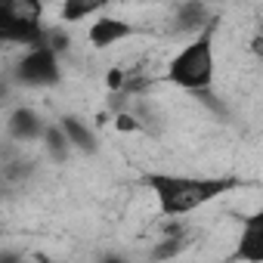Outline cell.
I'll use <instances>...</instances> for the list:
<instances>
[{
    "instance_id": "obj_1",
    "label": "cell",
    "mask_w": 263,
    "mask_h": 263,
    "mask_svg": "<svg viewBox=\"0 0 263 263\" xmlns=\"http://www.w3.org/2000/svg\"><path fill=\"white\" fill-rule=\"evenodd\" d=\"M143 183L155 195L158 211L171 220H183L241 186L238 177H189V174H149Z\"/></svg>"
},
{
    "instance_id": "obj_2",
    "label": "cell",
    "mask_w": 263,
    "mask_h": 263,
    "mask_svg": "<svg viewBox=\"0 0 263 263\" xmlns=\"http://www.w3.org/2000/svg\"><path fill=\"white\" fill-rule=\"evenodd\" d=\"M217 22L192 34L167 62L164 68V84L186 90V93H208L217 74Z\"/></svg>"
},
{
    "instance_id": "obj_3",
    "label": "cell",
    "mask_w": 263,
    "mask_h": 263,
    "mask_svg": "<svg viewBox=\"0 0 263 263\" xmlns=\"http://www.w3.org/2000/svg\"><path fill=\"white\" fill-rule=\"evenodd\" d=\"M0 34L10 47H31L44 34V0H0Z\"/></svg>"
},
{
    "instance_id": "obj_4",
    "label": "cell",
    "mask_w": 263,
    "mask_h": 263,
    "mask_svg": "<svg viewBox=\"0 0 263 263\" xmlns=\"http://www.w3.org/2000/svg\"><path fill=\"white\" fill-rule=\"evenodd\" d=\"M10 78H13L16 87H28V90H47V87H56V84L62 81L59 53L37 41V44L25 47V53L13 62Z\"/></svg>"
},
{
    "instance_id": "obj_5",
    "label": "cell",
    "mask_w": 263,
    "mask_h": 263,
    "mask_svg": "<svg viewBox=\"0 0 263 263\" xmlns=\"http://www.w3.org/2000/svg\"><path fill=\"white\" fill-rule=\"evenodd\" d=\"M140 28L134 25V22H127V19H121V16H96L93 22H90V28H87V44L93 47V50H99V53H105V50H115V47H121L124 41H130Z\"/></svg>"
},
{
    "instance_id": "obj_6",
    "label": "cell",
    "mask_w": 263,
    "mask_h": 263,
    "mask_svg": "<svg viewBox=\"0 0 263 263\" xmlns=\"http://www.w3.org/2000/svg\"><path fill=\"white\" fill-rule=\"evenodd\" d=\"M214 22H217V16L211 13V7L204 4V0H183V4L174 10V16H171V31L183 34V37H192L201 28L214 25Z\"/></svg>"
},
{
    "instance_id": "obj_7",
    "label": "cell",
    "mask_w": 263,
    "mask_h": 263,
    "mask_svg": "<svg viewBox=\"0 0 263 263\" xmlns=\"http://www.w3.org/2000/svg\"><path fill=\"white\" fill-rule=\"evenodd\" d=\"M232 257L245 263H263V211H251L241 217V232Z\"/></svg>"
},
{
    "instance_id": "obj_8",
    "label": "cell",
    "mask_w": 263,
    "mask_h": 263,
    "mask_svg": "<svg viewBox=\"0 0 263 263\" xmlns=\"http://www.w3.org/2000/svg\"><path fill=\"white\" fill-rule=\"evenodd\" d=\"M59 127H62V134L71 146V152H81V155H96L99 152V137H96V130L81 121L78 115H62L59 118Z\"/></svg>"
},
{
    "instance_id": "obj_9",
    "label": "cell",
    "mask_w": 263,
    "mask_h": 263,
    "mask_svg": "<svg viewBox=\"0 0 263 263\" xmlns=\"http://www.w3.org/2000/svg\"><path fill=\"white\" fill-rule=\"evenodd\" d=\"M44 127H47V121H44L41 111H34V108H13L10 118H7L10 137L19 140V143H34V140H41Z\"/></svg>"
},
{
    "instance_id": "obj_10",
    "label": "cell",
    "mask_w": 263,
    "mask_h": 263,
    "mask_svg": "<svg viewBox=\"0 0 263 263\" xmlns=\"http://www.w3.org/2000/svg\"><path fill=\"white\" fill-rule=\"evenodd\" d=\"M189 241H192V229H186V226L174 223V226H171V229H164V232H161V238L155 241L152 257H155V260L177 257V254H183V251L189 248Z\"/></svg>"
},
{
    "instance_id": "obj_11",
    "label": "cell",
    "mask_w": 263,
    "mask_h": 263,
    "mask_svg": "<svg viewBox=\"0 0 263 263\" xmlns=\"http://www.w3.org/2000/svg\"><path fill=\"white\" fill-rule=\"evenodd\" d=\"M115 0H62L59 7V19L74 25V22H84L90 16H99L102 10H108Z\"/></svg>"
},
{
    "instance_id": "obj_12",
    "label": "cell",
    "mask_w": 263,
    "mask_h": 263,
    "mask_svg": "<svg viewBox=\"0 0 263 263\" xmlns=\"http://www.w3.org/2000/svg\"><path fill=\"white\" fill-rule=\"evenodd\" d=\"M41 146H44V152H47L56 164H65V161L71 158V146H68V140H65V134H62L59 121H53V124H47V127H44V134H41Z\"/></svg>"
},
{
    "instance_id": "obj_13",
    "label": "cell",
    "mask_w": 263,
    "mask_h": 263,
    "mask_svg": "<svg viewBox=\"0 0 263 263\" xmlns=\"http://www.w3.org/2000/svg\"><path fill=\"white\" fill-rule=\"evenodd\" d=\"M7 96H10V84H7V81H0V105H4Z\"/></svg>"
},
{
    "instance_id": "obj_14",
    "label": "cell",
    "mask_w": 263,
    "mask_h": 263,
    "mask_svg": "<svg viewBox=\"0 0 263 263\" xmlns=\"http://www.w3.org/2000/svg\"><path fill=\"white\" fill-rule=\"evenodd\" d=\"M4 47H10V41H7L4 34H0V50H4Z\"/></svg>"
}]
</instances>
